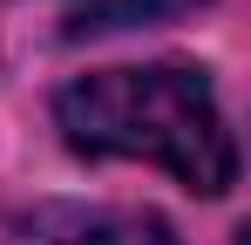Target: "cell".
Listing matches in <instances>:
<instances>
[{
    "label": "cell",
    "mask_w": 251,
    "mask_h": 245,
    "mask_svg": "<svg viewBox=\"0 0 251 245\" xmlns=\"http://www.w3.org/2000/svg\"><path fill=\"white\" fill-rule=\"evenodd\" d=\"M204 0H75L68 7V34H116V28H150V21H170V14H190Z\"/></svg>",
    "instance_id": "3"
},
{
    "label": "cell",
    "mask_w": 251,
    "mask_h": 245,
    "mask_svg": "<svg viewBox=\"0 0 251 245\" xmlns=\"http://www.w3.org/2000/svg\"><path fill=\"white\" fill-rule=\"evenodd\" d=\"M27 245H156L143 218L116 211H41L27 225Z\"/></svg>",
    "instance_id": "2"
},
{
    "label": "cell",
    "mask_w": 251,
    "mask_h": 245,
    "mask_svg": "<svg viewBox=\"0 0 251 245\" xmlns=\"http://www.w3.org/2000/svg\"><path fill=\"white\" fill-rule=\"evenodd\" d=\"M68 150L82 157H143L170 170L190 191H231L238 177V143L217 109V89L204 68L156 61V68H102L61 89L54 102Z\"/></svg>",
    "instance_id": "1"
}]
</instances>
